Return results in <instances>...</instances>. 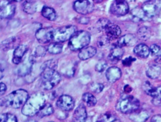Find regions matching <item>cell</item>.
Returning <instances> with one entry per match:
<instances>
[{
    "label": "cell",
    "mask_w": 161,
    "mask_h": 122,
    "mask_svg": "<svg viewBox=\"0 0 161 122\" xmlns=\"http://www.w3.org/2000/svg\"><path fill=\"white\" fill-rule=\"evenodd\" d=\"M54 113V109L50 103H46L37 114L40 118L50 116Z\"/></svg>",
    "instance_id": "cell-29"
},
{
    "label": "cell",
    "mask_w": 161,
    "mask_h": 122,
    "mask_svg": "<svg viewBox=\"0 0 161 122\" xmlns=\"http://www.w3.org/2000/svg\"><path fill=\"white\" fill-rule=\"evenodd\" d=\"M106 76L110 83H114L118 81L121 76V69L116 66H111L106 71Z\"/></svg>",
    "instance_id": "cell-15"
},
{
    "label": "cell",
    "mask_w": 161,
    "mask_h": 122,
    "mask_svg": "<svg viewBox=\"0 0 161 122\" xmlns=\"http://www.w3.org/2000/svg\"><path fill=\"white\" fill-rule=\"evenodd\" d=\"M152 32L147 27H142L137 31V37L141 41H146L151 37Z\"/></svg>",
    "instance_id": "cell-27"
},
{
    "label": "cell",
    "mask_w": 161,
    "mask_h": 122,
    "mask_svg": "<svg viewBox=\"0 0 161 122\" xmlns=\"http://www.w3.org/2000/svg\"><path fill=\"white\" fill-rule=\"evenodd\" d=\"M29 97V93L23 89L12 92L1 101V105L13 108L23 107Z\"/></svg>",
    "instance_id": "cell-2"
},
{
    "label": "cell",
    "mask_w": 161,
    "mask_h": 122,
    "mask_svg": "<svg viewBox=\"0 0 161 122\" xmlns=\"http://www.w3.org/2000/svg\"><path fill=\"white\" fill-rule=\"evenodd\" d=\"M95 2H96V3H101V2H102V1H96Z\"/></svg>",
    "instance_id": "cell-53"
},
{
    "label": "cell",
    "mask_w": 161,
    "mask_h": 122,
    "mask_svg": "<svg viewBox=\"0 0 161 122\" xmlns=\"http://www.w3.org/2000/svg\"><path fill=\"white\" fill-rule=\"evenodd\" d=\"M54 31L55 30L50 27L41 28L36 32V37L40 43H47L53 41Z\"/></svg>",
    "instance_id": "cell-10"
},
{
    "label": "cell",
    "mask_w": 161,
    "mask_h": 122,
    "mask_svg": "<svg viewBox=\"0 0 161 122\" xmlns=\"http://www.w3.org/2000/svg\"><path fill=\"white\" fill-rule=\"evenodd\" d=\"M110 40L107 37V36H102L100 37L97 40V46L99 47H105L108 46L110 44Z\"/></svg>",
    "instance_id": "cell-37"
},
{
    "label": "cell",
    "mask_w": 161,
    "mask_h": 122,
    "mask_svg": "<svg viewBox=\"0 0 161 122\" xmlns=\"http://www.w3.org/2000/svg\"><path fill=\"white\" fill-rule=\"evenodd\" d=\"M63 50V45L60 44V43L53 42L50 43L49 46H47V51L53 55L59 54L62 52Z\"/></svg>",
    "instance_id": "cell-31"
},
{
    "label": "cell",
    "mask_w": 161,
    "mask_h": 122,
    "mask_svg": "<svg viewBox=\"0 0 161 122\" xmlns=\"http://www.w3.org/2000/svg\"><path fill=\"white\" fill-rule=\"evenodd\" d=\"M113 122H121V121L120 120H114Z\"/></svg>",
    "instance_id": "cell-52"
},
{
    "label": "cell",
    "mask_w": 161,
    "mask_h": 122,
    "mask_svg": "<svg viewBox=\"0 0 161 122\" xmlns=\"http://www.w3.org/2000/svg\"><path fill=\"white\" fill-rule=\"evenodd\" d=\"M56 66H57V62H56V61L52 59V60H49V61L45 62L42 65V68H41V69H45V68H51V69H55Z\"/></svg>",
    "instance_id": "cell-38"
},
{
    "label": "cell",
    "mask_w": 161,
    "mask_h": 122,
    "mask_svg": "<svg viewBox=\"0 0 161 122\" xmlns=\"http://www.w3.org/2000/svg\"><path fill=\"white\" fill-rule=\"evenodd\" d=\"M137 42V37L133 34H127L121 36L118 40L117 45L120 47L123 46H133Z\"/></svg>",
    "instance_id": "cell-16"
},
{
    "label": "cell",
    "mask_w": 161,
    "mask_h": 122,
    "mask_svg": "<svg viewBox=\"0 0 161 122\" xmlns=\"http://www.w3.org/2000/svg\"><path fill=\"white\" fill-rule=\"evenodd\" d=\"M23 61H24L21 64L17 70L19 75L21 76H25L30 74L31 71L33 64L35 62L34 56L32 55L30 56Z\"/></svg>",
    "instance_id": "cell-13"
},
{
    "label": "cell",
    "mask_w": 161,
    "mask_h": 122,
    "mask_svg": "<svg viewBox=\"0 0 161 122\" xmlns=\"http://www.w3.org/2000/svg\"></svg>",
    "instance_id": "cell-54"
},
{
    "label": "cell",
    "mask_w": 161,
    "mask_h": 122,
    "mask_svg": "<svg viewBox=\"0 0 161 122\" xmlns=\"http://www.w3.org/2000/svg\"><path fill=\"white\" fill-rule=\"evenodd\" d=\"M77 28L75 25H66L61 27L54 31L53 41L54 42H64L70 38L77 32Z\"/></svg>",
    "instance_id": "cell-6"
},
{
    "label": "cell",
    "mask_w": 161,
    "mask_h": 122,
    "mask_svg": "<svg viewBox=\"0 0 161 122\" xmlns=\"http://www.w3.org/2000/svg\"><path fill=\"white\" fill-rule=\"evenodd\" d=\"M28 51V47L25 45H21L17 47H15V50L13 53V62L19 65L21 62L23 56H25V53Z\"/></svg>",
    "instance_id": "cell-17"
},
{
    "label": "cell",
    "mask_w": 161,
    "mask_h": 122,
    "mask_svg": "<svg viewBox=\"0 0 161 122\" xmlns=\"http://www.w3.org/2000/svg\"><path fill=\"white\" fill-rule=\"evenodd\" d=\"M107 66V64L106 61H100L96 64L95 69L96 71L102 72L106 69Z\"/></svg>",
    "instance_id": "cell-39"
},
{
    "label": "cell",
    "mask_w": 161,
    "mask_h": 122,
    "mask_svg": "<svg viewBox=\"0 0 161 122\" xmlns=\"http://www.w3.org/2000/svg\"><path fill=\"white\" fill-rule=\"evenodd\" d=\"M90 41L91 35L88 31H79L70 38L68 46L72 51H80L88 45Z\"/></svg>",
    "instance_id": "cell-4"
},
{
    "label": "cell",
    "mask_w": 161,
    "mask_h": 122,
    "mask_svg": "<svg viewBox=\"0 0 161 122\" xmlns=\"http://www.w3.org/2000/svg\"><path fill=\"white\" fill-rule=\"evenodd\" d=\"M116 120V116L112 112H106L101 114L97 122H113Z\"/></svg>",
    "instance_id": "cell-32"
},
{
    "label": "cell",
    "mask_w": 161,
    "mask_h": 122,
    "mask_svg": "<svg viewBox=\"0 0 161 122\" xmlns=\"http://www.w3.org/2000/svg\"><path fill=\"white\" fill-rule=\"evenodd\" d=\"M15 6L13 1H2L1 2L0 15L1 19H10L14 15Z\"/></svg>",
    "instance_id": "cell-9"
},
{
    "label": "cell",
    "mask_w": 161,
    "mask_h": 122,
    "mask_svg": "<svg viewBox=\"0 0 161 122\" xmlns=\"http://www.w3.org/2000/svg\"><path fill=\"white\" fill-rule=\"evenodd\" d=\"M84 122H92V118L91 117H87V118L86 119V120Z\"/></svg>",
    "instance_id": "cell-50"
},
{
    "label": "cell",
    "mask_w": 161,
    "mask_h": 122,
    "mask_svg": "<svg viewBox=\"0 0 161 122\" xmlns=\"http://www.w3.org/2000/svg\"><path fill=\"white\" fill-rule=\"evenodd\" d=\"M56 106L60 110L65 112L72 110L75 106V102L73 98L68 95H62L58 99Z\"/></svg>",
    "instance_id": "cell-11"
},
{
    "label": "cell",
    "mask_w": 161,
    "mask_h": 122,
    "mask_svg": "<svg viewBox=\"0 0 161 122\" xmlns=\"http://www.w3.org/2000/svg\"><path fill=\"white\" fill-rule=\"evenodd\" d=\"M7 90V86L5 84L1 82V96H3L4 94Z\"/></svg>",
    "instance_id": "cell-47"
},
{
    "label": "cell",
    "mask_w": 161,
    "mask_h": 122,
    "mask_svg": "<svg viewBox=\"0 0 161 122\" xmlns=\"http://www.w3.org/2000/svg\"><path fill=\"white\" fill-rule=\"evenodd\" d=\"M110 12L114 15L123 16L129 11V6L126 1H114L111 5Z\"/></svg>",
    "instance_id": "cell-7"
},
{
    "label": "cell",
    "mask_w": 161,
    "mask_h": 122,
    "mask_svg": "<svg viewBox=\"0 0 161 122\" xmlns=\"http://www.w3.org/2000/svg\"><path fill=\"white\" fill-rule=\"evenodd\" d=\"M124 91L126 93L128 94L131 92V88L129 85H126L124 88Z\"/></svg>",
    "instance_id": "cell-48"
},
{
    "label": "cell",
    "mask_w": 161,
    "mask_h": 122,
    "mask_svg": "<svg viewBox=\"0 0 161 122\" xmlns=\"http://www.w3.org/2000/svg\"><path fill=\"white\" fill-rule=\"evenodd\" d=\"M25 122H37V121L35 120H33V119H30V120H28Z\"/></svg>",
    "instance_id": "cell-51"
},
{
    "label": "cell",
    "mask_w": 161,
    "mask_h": 122,
    "mask_svg": "<svg viewBox=\"0 0 161 122\" xmlns=\"http://www.w3.org/2000/svg\"><path fill=\"white\" fill-rule=\"evenodd\" d=\"M106 36L110 40H114L118 38L121 35V31L119 26L113 24L112 23L108 25L106 30Z\"/></svg>",
    "instance_id": "cell-20"
},
{
    "label": "cell",
    "mask_w": 161,
    "mask_h": 122,
    "mask_svg": "<svg viewBox=\"0 0 161 122\" xmlns=\"http://www.w3.org/2000/svg\"><path fill=\"white\" fill-rule=\"evenodd\" d=\"M161 74V68L158 65H153L149 67L146 71V75L151 79H156L160 76Z\"/></svg>",
    "instance_id": "cell-26"
},
{
    "label": "cell",
    "mask_w": 161,
    "mask_h": 122,
    "mask_svg": "<svg viewBox=\"0 0 161 122\" xmlns=\"http://www.w3.org/2000/svg\"><path fill=\"white\" fill-rule=\"evenodd\" d=\"M0 119L1 122H17L16 116L11 113L2 114Z\"/></svg>",
    "instance_id": "cell-35"
},
{
    "label": "cell",
    "mask_w": 161,
    "mask_h": 122,
    "mask_svg": "<svg viewBox=\"0 0 161 122\" xmlns=\"http://www.w3.org/2000/svg\"><path fill=\"white\" fill-rule=\"evenodd\" d=\"M149 113L145 110L138 109L130 115V119L134 122H145L149 117Z\"/></svg>",
    "instance_id": "cell-19"
},
{
    "label": "cell",
    "mask_w": 161,
    "mask_h": 122,
    "mask_svg": "<svg viewBox=\"0 0 161 122\" xmlns=\"http://www.w3.org/2000/svg\"><path fill=\"white\" fill-rule=\"evenodd\" d=\"M147 19H153L159 13V6L155 1H148L144 3L142 6Z\"/></svg>",
    "instance_id": "cell-12"
},
{
    "label": "cell",
    "mask_w": 161,
    "mask_h": 122,
    "mask_svg": "<svg viewBox=\"0 0 161 122\" xmlns=\"http://www.w3.org/2000/svg\"><path fill=\"white\" fill-rule=\"evenodd\" d=\"M140 102L133 96H129L121 98L117 104V109L123 113H132L139 109Z\"/></svg>",
    "instance_id": "cell-5"
},
{
    "label": "cell",
    "mask_w": 161,
    "mask_h": 122,
    "mask_svg": "<svg viewBox=\"0 0 161 122\" xmlns=\"http://www.w3.org/2000/svg\"><path fill=\"white\" fill-rule=\"evenodd\" d=\"M156 62L158 64H161V55L159 56H158L156 59Z\"/></svg>",
    "instance_id": "cell-49"
},
{
    "label": "cell",
    "mask_w": 161,
    "mask_h": 122,
    "mask_svg": "<svg viewBox=\"0 0 161 122\" xmlns=\"http://www.w3.org/2000/svg\"><path fill=\"white\" fill-rule=\"evenodd\" d=\"M23 8L25 12L29 14H34L37 9V5L35 1H26L23 4Z\"/></svg>",
    "instance_id": "cell-28"
},
{
    "label": "cell",
    "mask_w": 161,
    "mask_h": 122,
    "mask_svg": "<svg viewBox=\"0 0 161 122\" xmlns=\"http://www.w3.org/2000/svg\"><path fill=\"white\" fill-rule=\"evenodd\" d=\"M151 122H161V115H155L152 118Z\"/></svg>",
    "instance_id": "cell-46"
},
{
    "label": "cell",
    "mask_w": 161,
    "mask_h": 122,
    "mask_svg": "<svg viewBox=\"0 0 161 122\" xmlns=\"http://www.w3.org/2000/svg\"><path fill=\"white\" fill-rule=\"evenodd\" d=\"M73 7L78 13L86 15L93 11L94 5L90 1H76L74 3Z\"/></svg>",
    "instance_id": "cell-8"
},
{
    "label": "cell",
    "mask_w": 161,
    "mask_h": 122,
    "mask_svg": "<svg viewBox=\"0 0 161 122\" xmlns=\"http://www.w3.org/2000/svg\"><path fill=\"white\" fill-rule=\"evenodd\" d=\"M87 118L86 107L84 104H80L76 108L72 122H84Z\"/></svg>",
    "instance_id": "cell-18"
},
{
    "label": "cell",
    "mask_w": 161,
    "mask_h": 122,
    "mask_svg": "<svg viewBox=\"0 0 161 122\" xmlns=\"http://www.w3.org/2000/svg\"><path fill=\"white\" fill-rule=\"evenodd\" d=\"M82 100L86 103L88 107H93L96 106L97 102L96 97L89 92H86L83 94Z\"/></svg>",
    "instance_id": "cell-30"
},
{
    "label": "cell",
    "mask_w": 161,
    "mask_h": 122,
    "mask_svg": "<svg viewBox=\"0 0 161 122\" xmlns=\"http://www.w3.org/2000/svg\"><path fill=\"white\" fill-rule=\"evenodd\" d=\"M131 17L133 20L136 22L142 21L147 19L142 8H141L138 7L133 9L131 11Z\"/></svg>",
    "instance_id": "cell-24"
},
{
    "label": "cell",
    "mask_w": 161,
    "mask_h": 122,
    "mask_svg": "<svg viewBox=\"0 0 161 122\" xmlns=\"http://www.w3.org/2000/svg\"><path fill=\"white\" fill-rule=\"evenodd\" d=\"M104 86L103 84H100V83H96L91 85L90 90H91L94 92L100 93V92L103 91V90L104 89Z\"/></svg>",
    "instance_id": "cell-41"
},
{
    "label": "cell",
    "mask_w": 161,
    "mask_h": 122,
    "mask_svg": "<svg viewBox=\"0 0 161 122\" xmlns=\"http://www.w3.org/2000/svg\"><path fill=\"white\" fill-rule=\"evenodd\" d=\"M153 103L156 106L161 105V86L155 88V91L153 96Z\"/></svg>",
    "instance_id": "cell-34"
},
{
    "label": "cell",
    "mask_w": 161,
    "mask_h": 122,
    "mask_svg": "<svg viewBox=\"0 0 161 122\" xmlns=\"http://www.w3.org/2000/svg\"><path fill=\"white\" fill-rule=\"evenodd\" d=\"M78 22L80 23V24H82V25H87L90 22V19L88 17H80L78 19Z\"/></svg>",
    "instance_id": "cell-45"
},
{
    "label": "cell",
    "mask_w": 161,
    "mask_h": 122,
    "mask_svg": "<svg viewBox=\"0 0 161 122\" xmlns=\"http://www.w3.org/2000/svg\"><path fill=\"white\" fill-rule=\"evenodd\" d=\"M149 49H150L151 55L152 56H158L161 52V49L160 46L155 45V44L151 45Z\"/></svg>",
    "instance_id": "cell-40"
},
{
    "label": "cell",
    "mask_w": 161,
    "mask_h": 122,
    "mask_svg": "<svg viewBox=\"0 0 161 122\" xmlns=\"http://www.w3.org/2000/svg\"><path fill=\"white\" fill-rule=\"evenodd\" d=\"M19 42L16 37H11L6 39L5 41H3L1 42V49L4 51H7L15 47H17L19 45Z\"/></svg>",
    "instance_id": "cell-23"
},
{
    "label": "cell",
    "mask_w": 161,
    "mask_h": 122,
    "mask_svg": "<svg viewBox=\"0 0 161 122\" xmlns=\"http://www.w3.org/2000/svg\"><path fill=\"white\" fill-rule=\"evenodd\" d=\"M61 80V76L55 69L45 68L42 69L41 83L46 90H50L55 87Z\"/></svg>",
    "instance_id": "cell-3"
},
{
    "label": "cell",
    "mask_w": 161,
    "mask_h": 122,
    "mask_svg": "<svg viewBox=\"0 0 161 122\" xmlns=\"http://www.w3.org/2000/svg\"><path fill=\"white\" fill-rule=\"evenodd\" d=\"M42 14L45 18L50 21L55 20L57 17L55 10L53 8L47 6L44 7L42 8Z\"/></svg>",
    "instance_id": "cell-25"
},
{
    "label": "cell",
    "mask_w": 161,
    "mask_h": 122,
    "mask_svg": "<svg viewBox=\"0 0 161 122\" xmlns=\"http://www.w3.org/2000/svg\"><path fill=\"white\" fill-rule=\"evenodd\" d=\"M96 53L97 49L95 47L92 46H88L80 50L78 54V57L80 60L85 61L95 56Z\"/></svg>",
    "instance_id": "cell-21"
},
{
    "label": "cell",
    "mask_w": 161,
    "mask_h": 122,
    "mask_svg": "<svg viewBox=\"0 0 161 122\" xmlns=\"http://www.w3.org/2000/svg\"><path fill=\"white\" fill-rule=\"evenodd\" d=\"M67 116H68V114L66 113L65 111H63L62 110L61 111H59L56 113V117L60 120L65 119Z\"/></svg>",
    "instance_id": "cell-44"
},
{
    "label": "cell",
    "mask_w": 161,
    "mask_h": 122,
    "mask_svg": "<svg viewBox=\"0 0 161 122\" xmlns=\"http://www.w3.org/2000/svg\"><path fill=\"white\" fill-rule=\"evenodd\" d=\"M46 49L45 47L43 46H38L35 51V55L38 57H42L46 55Z\"/></svg>",
    "instance_id": "cell-42"
},
{
    "label": "cell",
    "mask_w": 161,
    "mask_h": 122,
    "mask_svg": "<svg viewBox=\"0 0 161 122\" xmlns=\"http://www.w3.org/2000/svg\"><path fill=\"white\" fill-rule=\"evenodd\" d=\"M143 90L146 94L153 97L155 91V87L152 86L149 82L146 81L143 85Z\"/></svg>",
    "instance_id": "cell-36"
},
{
    "label": "cell",
    "mask_w": 161,
    "mask_h": 122,
    "mask_svg": "<svg viewBox=\"0 0 161 122\" xmlns=\"http://www.w3.org/2000/svg\"><path fill=\"white\" fill-rule=\"evenodd\" d=\"M133 52L138 57L141 58H147L150 53V49L145 44L141 43L135 46Z\"/></svg>",
    "instance_id": "cell-22"
},
{
    "label": "cell",
    "mask_w": 161,
    "mask_h": 122,
    "mask_svg": "<svg viewBox=\"0 0 161 122\" xmlns=\"http://www.w3.org/2000/svg\"><path fill=\"white\" fill-rule=\"evenodd\" d=\"M45 97L41 92H36L29 97L21 112L26 116L31 117L37 114L45 104Z\"/></svg>",
    "instance_id": "cell-1"
},
{
    "label": "cell",
    "mask_w": 161,
    "mask_h": 122,
    "mask_svg": "<svg viewBox=\"0 0 161 122\" xmlns=\"http://www.w3.org/2000/svg\"><path fill=\"white\" fill-rule=\"evenodd\" d=\"M111 23L110 21L106 18H102L97 21V27L100 31H105L107 27Z\"/></svg>",
    "instance_id": "cell-33"
},
{
    "label": "cell",
    "mask_w": 161,
    "mask_h": 122,
    "mask_svg": "<svg viewBox=\"0 0 161 122\" xmlns=\"http://www.w3.org/2000/svg\"><path fill=\"white\" fill-rule=\"evenodd\" d=\"M135 61H136L135 58H134L131 56H129L128 58H126L125 59H124L123 61H122V64L124 66H130L132 64V63Z\"/></svg>",
    "instance_id": "cell-43"
},
{
    "label": "cell",
    "mask_w": 161,
    "mask_h": 122,
    "mask_svg": "<svg viewBox=\"0 0 161 122\" xmlns=\"http://www.w3.org/2000/svg\"><path fill=\"white\" fill-rule=\"evenodd\" d=\"M124 53L125 51L120 46L116 45L111 48L110 53L108 56V59L111 62L116 64L121 60L124 55Z\"/></svg>",
    "instance_id": "cell-14"
}]
</instances>
